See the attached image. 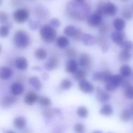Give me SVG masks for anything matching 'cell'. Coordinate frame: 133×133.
I'll return each instance as SVG.
<instances>
[{
    "label": "cell",
    "mask_w": 133,
    "mask_h": 133,
    "mask_svg": "<svg viewBox=\"0 0 133 133\" xmlns=\"http://www.w3.org/2000/svg\"><path fill=\"white\" fill-rule=\"evenodd\" d=\"M66 10L68 15L77 20L86 19L89 17L91 11L90 5L83 1L70 2L67 5Z\"/></svg>",
    "instance_id": "obj_1"
},
{
    "label": "cell",
    "mask_w": 133,
    "mask_h": 133,
    "mask_svg": "<svg viewBox=\"0 0 133 133\" xmlns=\"http://www.w3.org/2000/svg\"><path fill=\"white\" fill-rule=\"evenodd\" d=\"M40 35L44 41L51 43L54 41L57 37L56 30L50 25L45 24L40 29Z\"/></svg>",
    "instance_id": "obj_2"
},
{
    "label": "cell",
    "mask_w": 133,
    "mask_h": 133,
    "mask_svg": "<svg viewBox=\"0 0 133 133\" xmlns=\"http://www.w3.org/2000/svg\"><path fill=\"white\" fill-rule=\"evenodd\" d=\"M14 41L17 47L23 49L29 46L30 40L28 34L26 32L23 30H18L15 33Z\"/></svg>",
    "instance_id": "obj_3"
},
{
    "label": "cell",
    "mask_w": 133,
    "mask_h": 133,
    "mask_svg": "<svg viewBox=\"0 0 133 133\" xmlns=\"http://www.w3.org/2000/svg\"><path fill=\"white\" fill-rule=\"evenodd\" d=\"M123 77L120 74L111 75L107 80L105 82V89L108 91H112L115 90L121 84Z\"/></svg>",
    "instance_id": "obj_4"
},
{
    "label": "cell",
    "mask_w": 133,
    "mask_h": 133,
    "mask_svg": "<svg viewBox=\"0 0 133 133\" xmlns=\"http://www.w3.org/2000/svg\"><path fill=\"white\" fill-rule=\"evenodd\" d=\"M30 14L29 11L26 9H20L16 10L13 13L12 16L16 22L22 23L27 21Z\"/></svg>",
    "instance_id": "obj_5"
},
{
    "label": "cell",
    "mask_w": 133,
    "mask_h": 133,
    "mask_svg": "<svg viewBox=\"0 0 133 133\" xmlns=\"http://www.w3.org/2000/svg\"><path fill=\"white\" fill-rule=\"evenodd\" d=\"M95 96L98 101L101 104L105 103L111 98V96L108 92L99 87L97 88Z\"/></svg>",
    "instance_id": "obj_6"
},
{
    "label": "cell",
    "mask_w": 133,
    "mask_h": 133,
    "mask_svg": "<svg viewBox=\"0 0 133 133\" xmlns=\"http://www.w3.org/2000/svg\"><path fill=\"white\" fill-rule=\"evenodd\" d=\"M87 22V24L91 27H98L102 22V16L96 12L89 16Z\"/></svg>",
    "instance_id": "obj_7"
},
{
    "label": "cell",
    "mask_w": 133,
    "mask_h": 133,
    "mask_svg": "<svg viewBox=\"0 0 133 133\" xmlns=\"http://www.w3.org/2000/svg\"><path fill=\"white\" fill-rule=\"evenodd\" d=\"M111 75V72L109 71L97 72L94 74L92 79L94 81L105 82Z\"/></svg>",
    "instance_id": "obj_8"
},
{
    "label": "cell",
    "mask_w": 133,
    "mask_h": 133,
    "mask_svg": "<svg viewBox=\"0 0 133 133\" xmlns=\"http://www.w3.org/2000/svg\"><path fill=\"white\" fill-rule=\"evenodd\" d=\"M118 11L117 6L109 2H105L104 6V16H113L115 15Z\"/></svg>",
    "instance_id": "obj_9"
},
{
    "label": "cell",
    "mask_w": 133,
    "mask_h": 133,
    "mask_svg": "<svg viewBox=\"0 0 133 133\" xmlns=\"http://www.w3.org/2000/svg\"><path fill=\"white\" fill-rule=\"evenodd\" d=\"M17 100V98L14 96H5L1 101V107L4 109L8 108L16 103Z\"/></svg>",
    "instance_id": "obj_10"
},
{
    "label": "cell",
    "mask_w": 133,
    "mask_h": 133,
    "mask_svg": "<svg viewBox=\"0 0 133 133\" xmlns=\"http://www.w3.org/2000/svg\"><path fill=\"white\" fill-rule=\"evenodd\" d=\"M125 34L122 31L116 30L112 34L111 38L113 42L119 46L125 41Z\"/></svg>",
    "instance_id": "obj_11"
},
{
    "label": "cell",
    "mask_w": 133,
    "mask_h": 133,
    "mask_svg": "<svg viewBox=\"0 0 133 133\" xmlns=\"http://www.w3.org/2000/svg\"><path fill=\"white\" fill-rule=\"evenodd\" d=\"M79 86L81 91L84 93L90 94L93 91L94 87L93 84L85 79L79 81Z\"/></svg>",
    "instance_id": "obj_12"
},
{
    "label": "cell",
    "mask_w": 133,
    "mask_h": 133,
    "mask_svg": "<svg viewBox=\"0 0 133 133\" xmlns=\"http://www.w3.org/2000/svg\"><path fill=\"white\" fill-rule=\"evenodd\" d=\"M91 57L90 55L87 53H83L79 57L78 64L82 67H88L91 63Z\"/></svg>",
    "instance_id": "obj_13"
},
{
    "label": "cell",
    "mask_w": 133,
    "mask_h": 133,
    "mask_svg": "<svg viewBox=\"0 0 133 133\" xmlns=\"http://www.w3.org/2000/svg\"><path fill=\"white\" fill-rule=\"evenodd\" d=\"M59 65L58 60L55 58L52 57L45 63L44 67L47 70L51 71L58 68Z\"/></svg>",
    "instance_id": "obj_14"
},
{
    "label": "cell",
    "mask_w": 133,
    "mask_h": 133,
    "mask_svg": "<svg viewBox=\"0 0 133 133\" xmlns=\"http://www.w3.org/2000/svg\"><path fill=\"white\" fill-rule=\"evenodd\" d=\"M39 96L35 92L31 91L27 94L24 98V102L27 104L31 105L38 101Z\"/></svg>",
    "instance_id": "obj_15"
},
{
    "label": "cell",
    "mask_w": 133,
    "mask_h": 133,
    "mask_svg": "<svg viewBox=\"0 0 133 133\" xmlns=\"http://www.w3.org/2000/svg\"><path fill=\"white\" fill-rule=\"evenodd\" d=\"M12 74V70L8 66H2L0 68V78L4 80L8 79Z\"/></svg>",
    "instance_id": "obj_16"
},
{
    "label": "cell",
    "mask_w": 133,
    "mask_h": 133,
    "mask_svg": "<svg viewBox=\"0 0 133 133\" xmlns=\"http://www.w3.org/2000/svg\"><path fill=\"white\" fill-rule=\"evenodd\" d=\"M81 40L86 46H92L96 43L95 37L89 34H83Z\"/></svg>",
    "instance_id": "obj_17"
},
{
    "label": "cell",
    "mask_w": 133,
    "mask_h": 133,
    "mask_svg": "<svg viewBox=\"0 0 133 133\" xmlns=\"http://www.w3.org/2000/svg\"><path fill=\"white\" fill-rule=\"evenodd\" d=\"M12 93L15 95H21L24 91V88L22 83L18 82L14 83L11 87Z\"/></svg>",
    "instance_id": "obj_18"
},
{
    "label": "cell",
    "mask_w": 133,
    "mask_h": 133,
    "mask_svg": "<svg viewBox=\"0 0 133 133\" xmlns=\"http://www.w3.org/2000/svg\"><path fill=\"white\" fill-rule=\"evenodd\" d=\"M78 64L75 60L71 59L67 62L66 65L65 70L67 72L73 74L77 70Z\"/></svg>",
    "instance_id": "obj_19"
},
{
    "label": "cell",
    "mask_w": 133,
    "mask_h": 133,
    "mask_svg": "<svg viewBox=\"0 0 133 133\" xmlns=\"http://www.w3.org/2000/svg\"><path fill=\"white\" fill-rule=\"evenodd\" d=\"M14 125L15 127L18 129H22L26 127L27 124L26 119L22 116L16 117L14 119Z\"/></svg>",
    "instance_id": "obj_20"
},
{
    "label": "cell",
    "mask_w": 133,
    "mask_h": 133,
    "mask_svg": "<svg viewBox=\"0 0 133 133\" xmlns=\"http://www.w3.org/2000/svg\"><path fill=\"white\" fill-rule=\"evenodd\" d=\"M114 111L111 105L109 104L104 105L101 108L99 113L102 115L110 116L113 114Z\"/></svg>",
    "instance_id": "obj_21"
},
{
    "label": "cell",
    "mask_w": 133,
    "mask_h": 133,
    "mask_svg": "<svg viewBox=\"0 0 133 133\" xmlns=\"http://www.w3.org/2000/svg\"><path fill=\"white\" fill-rule=\"evenodd\" d=\"M15 64L16 67L20 70H25L28 68L27 60L23 57H20L17 58Z\"/></svg>",
    "instance_id": "obj_22"
},
{
    "label": "cell",
    "mask_w": 133,
    "mask_h": 133,
    "mask_svg": "<svg viewBox=\"0 0 133 133\" xmlns=\"http://www.w3.org/2000/svg\"><path fill=\"white\" fill-rule=\"evenodd\" d=\"M114 28L117 31H122L125 27L126 24L124 19L121 18H116L113 22Z\"/></svg>",
    "instance_id": "obj_23"
},
{
    "label": "cell",
    "mask_w": 133,
    "mask_h": 133,
    "mask_svg": "<svg viewBox=\"0 0 133 133\" xmlns=\"http://www.w3.org/2000/svg\"><path fill=\"white\" fill-rule=\"evenodd\" d=\"M132 58V54L130 51L123 50L119 53V59L121 62H127L130 61Z\"/></svg>",
    "instance_id": "obj_24"
},
{
    "label": "cell",
    "mask_w": 133,
    "mask_h": 133,
    "mask_svg": "<svg viewBox=\"0 0 133 133\" xmlns=\"http://www.w3.org/2000/svg\"><path fill=\"white\" fill-rule=\"evenodd\" d=\"M132 115V111L129 109H125L121 112L120 118L124 122H127L131 119Z\"/></svg>",
    "instance_id": "obj_25"
},
{
    "label": "cell",
    "mask_w": 133,
    "mask_h": 133,
    "mask_svg": "<svg viewBox=\"0 0 133 133\" xmlns=\"http://www.w3.org/2000/svg\"><path fill=\"white\" fill-rule=\"evenodd\" d=\"M29 82L36 90L37 91L40 90L42 86L40 81L38 77L36 76L32 77L29 79Z\"/></svg>",
    "instance_id": "obj_26"
},
{
    "label": "cell",
    "mask_w": 133,
    "mask_h": 133,
    "mask_svg": "<svg viewBox=\"0 0 133 133\" xmlns=\"http://www.w3.org/2000/svg\"><path fill=\"white\" fill-rule=\"evenodd\" d=\"M57 46L61 48H64L67 47L69 44L70 42L68 38L65 36H60L57 40Z\"/></svg>",
    "instance_id": "obj_27"
},
{
    "label": "cell",
    "mask_w": 133,
    "mask_h": 133,
    "mask_svg": "<svg viewBox=\"0 0 133 133\" xmlns=\"http://www.w3.org/2000/svg\"><path fill=\"white\" fill-rule=\"evenodd\" d=\"M120 75L123 77H128L131 75L132 69L128 65H124L121 66L120 70Z\"/></svg>",
    "instance_id": "obj_28"
},
{
    "label": "cell",
    "mask_w": 133,
    "mask_h": 133,
    "mask_svg": "<svg viewBox=\"0 0 133 133\" xmlns=\"http://www.w3.org/2000/svg\"><path fill=\"white\" fill-rule=\"evenodd\" d=\"M122 14L123 16L126 19H130L132 18V11L129 5H126L124 7L123 9Z\"/></svg>",
    "instance_id": "obj_29"
},
{
    "label": "cell",
    "mask_w": 133,
    "mask_h": 133,
    "mask_svg": "<svg viewBox=\"0 0 133 133\" xmlns=\"http://www.w3.org/2000/svg\"><path fill=\"white\" fill-rule=\"evenodd\" d=\"M47 51L43 48H38L35 51V57L38 60H45L47 58Z\"/></svg>",
    "instance_id": "obj_30"
},
{
    "label": "cell",
    "mask_w": 133,
    "mask_h": 133,
    "mask_svg": "<svg viewBox=\"0 0 133 133\" xmlns=\"http://www.w3.org/2000/svg\"><path fill=\"white\" fill-rule=\"evenodd\" d=\"M77 114L78 116L82 118H85L88 116L89 115V111L85 106H80L77 109Z\"/></svg>",
    "instance_id": "obj_31"
},
{
    "label": "cell",
    "mask_w": 133,
    "mask_h": 133,
    "mask_svg": "<svg viewBox=\"0 0 133 133\" xmlns=\"http://www.w3.org/2000/svg\"><path fill=\"white\" fill-rule=\"evenodd\" d=\"M86 76V72L82 69H77V70L73 74V77L77 80L79 81L85 79Z\"/></svg>",
    "instance_id": "obj_32"
},
{
    "label": "cell",
    "mask_w": 133,
    "mask_h": 133,
    "mask_svg": "<svg viewBox=\"0 0 133 133\" xmlns=\"http://www.w3.org/2000/svg\"><path fill=\"white\" fill-rule=\"evenodd\" d=\"M77 29L73 25H69L65 28L64 30V34L68 37H73Z\"/></svg>",
    "instance_id": "obj_33"
},
{
    "label": "cell",
    "mask_w": 133,
    "mask_h": 133,
    "mask_svg": "<svg viewBox=\"0 0 133 133\" xmlns=\"http://www.w3.org/2000/svg\"><path fill=\"white\" fill-rule=\"evenodd\" d=\"M37 101L39 104L43 106H50L52 104L50 99L49 98L44 96L39 97Z\"/></svg>",
    "instance_id": "obj_34"
},
{
    "label": "cell",
    "mask_w": 133,
    "mask_h": 133,
    "mask_svg": "<svg viewBox=\"0 0 133 133\" xmlns=\"http://www.w3.org/2000/svg\"><path fill=\"white\" fill-rule=\"evenodd\" d=\"M9 33V28L7 25L0 26V37H7Z\"/></svg>",
    "instance_id": "obj_35"
},
{
    "label": "cell",
    "mask_w": 133,
    "mask_h": 133,
    "mask_svg": "<svg viewBox=\"0 0 133 133\" xmlns=\"http://www.w3.org/2000/svg\"><path fill=\"white\" fill-rule=\"evenodd\" d=\"M119 46L122 48L123 50L130 51L132 48V42L130 41H124Z\"/></svg>",
    "instance_id": "obj_36"
},
{
    "label": "cell",
    "mask_w": 133,
    "mask_h": 133,
    "mask_svg": "<svg viewBox=\"0 0 133 133\" xmlns=\"http://www.w3.org/2000/svg\"><path fill=\"white\" fill-rule=\"evenodd\" d=\"M72 81L68 79L63 80L61 83V86L63 90H68L72 87Z\"/></svg>",
    "instance_id": "obj_37"
},
{
    "label": "cell",
    "mask_w": 133,
    "mask_h": 133,
    "mask_svg": "<svg viewBox=\"0 0 133 133\" xmlns=\"http://www.w3.org/2000/svg\"><path fill=\"white\" fill-rule=\"evenodd\" d=\"M29 25L30 28L32 30H36L40 27V23L38 21L31 19L29 21Z\"/></svg>",
    "instance_id": "obj_38"
},
{
    "label": "cell",
    "mask_w": 133,
    "mask_h": 133,
    "mask_svg": "<svg viewBox=\"0 0 133 133\" xmlns=\"http://www.w3.org/2000/svg\"><path fill=\"white\" fill-rule=\"evenodd\" d=\"M125 96L128 99L132 100L133 98V88L132 86L130 85L125 88Z\"/></svg>",
    "instance_id": "obj_39"
},
{
    "label": "cell",
    "mask_w": 133,
    "mask_h": 133,
    "mask_svg": "<svg viewBox=\"0 0 133 133\" xmlns=\"http://www.w3.org/2000/svg\"><path fill=\"white\" fill-rule=\"evenodd\" d=\"M9 16L8 13L4 11H0V23L4 24L8 22Z\"/></svg>",
    "instance_id": "obj_40"
},
{
    "label": "cell",
    "mask_w": 133,
    "mask_h": 133,
    "mask_svg": "<svg viewBox=\"0 0 133 133\" xmlns=\"http://www.w3.org/2000/svg\"><path fill=\"white\" fill-rule=\"evenodd\" d=\"M43 115L46 118H51L54 116V110L50 108H47L43 109Z\"/></svg>",
    "instance_id": "obj_41"
},
{
    "label": "cell",
    "mask_w": 133,
    "mask_h": 133,
    "mask_svg": "<svg viewBox=\"0 0 133 133\" xmlns=\"http://www.w3.org/2000/svg\"><path fill=\"white\" fill-rule=\"evenodd\" d=\"M74 130L76 133H84L85 131L84 125L80 123L75 124L74 126Z\"/></svg>",
    "instance_id": "obj_42"
},
{
    "label": "cell",
    "mask_w": 133,
    "mask_h": 133,
    "mask_svg": "<svg viewBox=\"0 0 133 133\" xmlns=\"http://www.w3.org/2000/svg\"><path fill=\"white\" fill-rule=\"evenodd\" d=\"M83 31L80 29H77L74 36H73V39L75 41L81 40L83 34Z\"/></svg>",
    "instance_id": "obj_43"
},
{
    "label": "cell",
    "mask_w": 133,
    "mask_h": 133,
    "mask_svg": "<svg viewBox=\"0 0 133 133\" xmlns=\"http://www.w3.org/2000/svg\"><path fill=\"white\" fill-rule=\"evenodd\" d=\"M50 26L55 28H58L61 25V22L60 20L56 18L52 19L50 22Z\"/></svg>",
    "instance_id": "obj_44"
},
{
    "label": "cell",
    "mask_w": 133,
    "mask_h": 133,
    "mask_svg": "<svg viewBox=\"0 0 133 133\" xmlns=\"http://www.w3.org/2000/svg\"><path fill=\"white\" fill-rule=\"evenodd\" d=\"M67 54L70 58L75 57L77 54V51L74 48H69L67 50Z\"/></svg>",
    "instance_id": "obj_45"
},
{
    "label": "cell",
    "mask_w": 133,
    "mask_h": 133,
    "mask_svg": "<svg viewBox=\"0 0 133 133\" xmlns=\"http://www.w3.org/2000/svg\"><path fill=\"white\" fill-rule=\"evenodd\" d=\"M99 30L100 32L102 33H105L107 32L108 30V26L106 23L102 22L99 26Z\"/></svg>",
    "instance_id": "obj_46"
},
{
    "label": "cell",
    "mask_w": 133,
    "mask_h": 133,
    "mask_svg": "<svg viewBox=\"0 0 133 133\" xmlns=\"http://www.w3.org/2000/svg\"><path fill=\"white\" fill-rule=\"evenodd\" d=\"M122 87L123 88H125L131 85V82L129 79L123 80L122 83Z\"/></svg>",
    "instance_id": "obj_47"
},
{
    "label": "cell",
    "mask_w": 133,
    "mask_h": 133,
    "mask_svg": "<svg viewBox=\"0 0 133 133\" xmlns=\"http://www.w3.org/2000/svg\"><path fill=\"white\" fill-rule=\"evenodd\" d=\"M49 75L48 74L44 72L42 74V78L44 81H46L49 78Z\"/></svg>",
    "instance_id": "obj_48"
},
{
    "label": "cell",
    "mask_w": 133,
    "mask_h": 133,
    "mask_svg": "<svg viewBox=\"0 0 133 133\" xmlns=\"http://www.w3.org/2000/svg\"><path fill=\"white\" fill-rule=\"evenodd\" d=\"M33 69L35 71H41V68L40 66H35L33 67Z\"/></svg>",
    "instance_id": "obj_49"
},
{
    "label": "cell",
    "mask_w": 133,
    "mask_h": 133,
    "mask_svg": "<svg viewBox=\"0 0 133 133\" xmlns=\"http://www.w3.org/2000/svg\"><path fill=\"white\" fill-rule=\"evenodd\" d=\"M12 1H13L12 3L14 5H18L20 3V2L19 0H12Z\"/></svg>",
    "instance_id": "obj_50"
},
{
    "label": "cell",
    "mask_w": 133,
    "mask_h": 133,
    "mask_svg": "<svg viewBox=\"0 0 133 133\" xmlns=\"http://www.w3.org/2000/svg\"><path fill=\"white\" fill-rule=\"evenodd\" d=\"M93 133H103L102 131L100 130H95Z\"/></svg>",
    "instance_id": "obj_51"
},
{
    "label": "cell",
    "mask_w": 133,
    "mask_h": 133,
    "mask_svg": "<svg viewBox=\"0 0 133 133\" xmlns=\"http://www.w3.org/2000/svg\"><path fill=\"white\" fill-rule=\"evenodd\" d=\"M5 133H15L13 131H11V130H8L6 131Z\"/></svg>",
    "instance_id": "obj_52"
},
{
    "label": "cell",
    "mask_w": 133,
    "mask_h": 133,
    "mask_svg": "<svg viewBox=\"0 0 133 133\" xmlns=\"http://www.w3.org/2000/svg\"><path fill=\"white\" fill-rule=\"evenodd\" d=\"M75 1L78 2H82L84 1V0H74Z\"/></svg>",
    "instance_id": "obj_53"
},
{
    "label": "cell",
    "mask_w": 133,
    "mask_h": 133,
    "mask_svg": "<svg viewBox=\"0 0 133 133\" xmlns=\"http://www.w3.org/2000/svg\"><path fill=\"white\" fill-rule=\"evenodd\" d=\"M3 3V0H0V6Z\"/></svg>",
    "instance_id": "obj_54"
},
{
    "label": "cell",
    "mask_w": 133,
    "mask_h": 133,
    "mask_svg": "<svg viewBox=\"0 0 133 133\" xmlns=\"http://www.w3.org/2000/svg\"><path fill=\"white\" fill-rule=\"evenodd\" d=\"M1 50H2L1 46V45H0V52H1Z\"/></svg>",
    "instance_id": "obj_55"
},
{
    "label": "cell",
    "mask_w": 133,
    "mask_h": 133,
    "mask_svg": "<svg viewBox=\"0 0 133 133\" xmlns=\"http://www.w3.org/2000/svg\"><path fill=\"white\" fill-rule=\"evenodd\" d=\"M122 1H128V0H122Z\"/></svg>",
    "instance_id": "obj_56"
},
{
    "label": "cell",
    "mask_w": 133,
    "mask_h": 133,
    "mask_svg": "<svg viewBox=\"0 0 133 133\" xmlns=\"http://www.w3.org/2000/svg\"><path fill=\"white\" fill-rule=\"evenodd\" d=\"M111 133V132H110V133Z\"/></svg>",
    "instance_id": "obj_57"
}]
</instances>
